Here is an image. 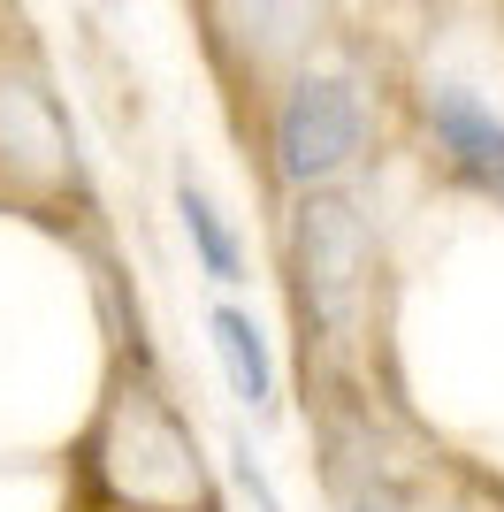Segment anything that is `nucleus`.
Segmentation results:
<instances>
[{"mask_svg":"<svg viewBox=\"0 0 504 512\" xmlns=\"http://www.w3.org/2000/svg\"><path fill=\"white\" fill-rule=\"evenodd\" d=\"M359 138H367V100L344 69H306L291 92H283V115H275V153H283V176L291 184H329L359 161Z\"/></svg>","mask_w":504,"mask_h":512,"instance_id":"f257e3e1","label":"nucleus"},{"mask_svg":"<svg viewBox=\"0 0 504 512\" xmlns=\"http://www.w3.org/2000/svg\"><path fill=\"white\" fill-rule=\"evenodd\" d=\"M359 268H367V230H359L352 199L314 192L298 207V291L306 314L321 321V337H352L359 321Z\"/></svg>","mask_w":504,"mask_h":512,"instance_id":"f03ea898","label":"nucleus"},{"mask_svg":"<svg viewBox=\"0 0 504 512\" xmlns=\"http://www.w3.org/2000/svg\"><path fill=\"white\" fill-rule=\"evenodd\" d=\"M420 107H428V123H436L443 153H451V161H459L482 192L504 199V123H497V115H489L466 85H428V100H420Z\"/></svg>","mask_w":504,"mask_h":512,"instance_id":"7ed1b4c3","label":"nucleus"},{"mask_svg":"<svg viewBox=\"0 0 504 512\" xmlns=\"http://www.w3.org/2000/svg\"><path fill=\"white\" fill-rule=\"evenodd\" d=\"M321 16H329V0H222V23L252 62H291L321 31Z\"/></svg>","mask_w":504,"mask_h":512,"instance_id":"20e7f679","label":"nucleus"},{"mask_svg":"<svg viewBox=\"0 0 504 512\" xmlns=\"http://www.w3.org/2000/svg\"><path fill=\"white\" fill-rule=\"evenodd\" d=\"M207 337H214V360L230 375V390L245 398L252 413H275V360H268V337L245 306H207Z\"/></svg>","mask_w":504,"mask_h":512,"instance_id":"39448f33","label":"nucleus"},{"mask_svg":"<svg viewBox=\"0 0 504 512\" xmlns=\"http://www.w3.org/2000/svg\"><path fill=\"white\" fill-rule=\"evenodd\" d=\"M176 214H184V237L199 245V260H207V276L214 283H245V260H237V237H230V222H222V207H214L199 184H176Z\"/></svg>","mask_w":504,"mask_h":512,"instance_id":"423d86ee","label":"nucleus"}]
</instances>
